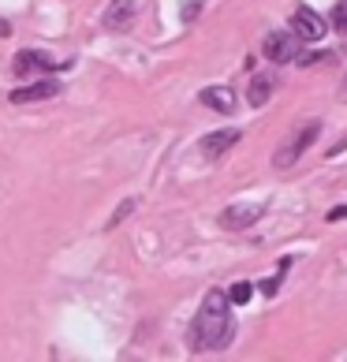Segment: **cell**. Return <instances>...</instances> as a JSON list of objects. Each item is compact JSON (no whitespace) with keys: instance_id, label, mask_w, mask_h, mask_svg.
<instances>
[{"instance_id":"8992f818","label":"cell","mask_w":347,"mask_h":362,"mask_svg":"<svg viewBox=\"0 0 347 362\" xmlns=\"http://www.w3.org/2000/svg\"><path fill=\"white\" fill-rule=\"evenodd\" d=\"M291 30H295V34L302 37V42H322L329 26H325V19L317 16L314 8L299 4V8H295V16H291Z\"/></svg>"},{"instance_id":"5bb4252c","label":"cell","mask_w":347,"mask_h":362,"mask_svg":"<svg viewBox=\"0 0 347 362\" xmlns=\"http://www.w3.org/2000/svg\"><path fill=\"white\" fill-rule=\"evenodd\" d=\"M131 209H135V198H127V202H124V206H119V209L112 213V217H109V228H116V224H119V221H124L127 213H131Z\"/></svg>"},{"instance_id":"277c9868","label":"cell","mask_w":347,"mask_h":362,"mask_svg":"<svg viewBox=\"0 0 347 362\" xmlns=\"http://www.w3.org/2000/svg\"><path fill=\"white\" fill-rule=\"evenodd\" d=\"M11 68H16L19 78H30V75H49V71L68 68V60H57L42 49H23V52H16V64H11Z\"/></svg>"},{"instance_id":"7a4b0ae2","label":"cell","mask_w":347,"mask_h":362,"mask_svg":"<svg viewBox=\"0 0 347 362\" xmlns=\"http://www.w3.org/2000/svg\"><path fill=\"white\" fill-rule=\"evenodd\" d=\"M317 135H322V119H302V124L291 131L284 142H280V150L273 153V168H291L317 142Z\"/></svg>"},{"instance_id":"3957f363","label":"cell","mask_w":347,"mask_h":362,"mask_svg":"<svg viewBox=\"0 0 347 362\" xmlns=\"http://www.w3.org/2000/svg\"><path fill=\"white\" fill-rule=\"evenodd\" d=\"M302 37L295 30H273V34H265V42H261V57L265 60H273V64H295L302 57Z\"/></svg>"},{"instance_id":"2e32d148","label":"cell","mask_w":347,"mask_h":362,"mask_svg":"<svg viewBox=\"0 0 347 362\" xmlns=\"http://www.w3.org/2000/svg\"><path fill=\"white\" fill-rule=\"evenodd\" d=\"M343 98H347V90H343Z\"/></svg>"},{"instance_id":"6da1fadb","label":"cell","mask_w":347,"mask_h":362,"mask_svg":"<svg viewBox=\"0 0 347 362\" xmlns=\"http://www.w3.org/2000/svg\"><path fill=\"white\" fill-rule=\"evenodd\" d=\"M235 337V317H232V299L213 288L202 299V310L191 321V351H224Z\"/></svg>"},{"instance_id":"9c48e42d","label":"cell","mask_w":347,"mask_h":362,"mask_svg":"<svg viewBox=\"0 0 347 362\" xmlns=\"http://www.w3.org/2000/svg\"><path fill=\"white\" fill-rule=\"evenodd\" d=\"M235 142H239V131H235V127L213 131V135H206V139H202V157H209V160H213V157H224Z\"/></svg>"},{"instance_id":"4fadbf2b","label":"cell","mask_w":347,"mask_h":362,"mask_svg":"<svg viewBox=\"0 0 347 362\" xmlns=\"http://www.w3.org/2000/svg\"><path fill=\"white\" fill-rule=\"evenodd\" d=\"M332 26H336L340 34H347V0H340V4L332 8Z\"/></svg>"},{"instance_id":"7c38bea8","label":"cell","mask_w":347,"mask_h":362,"mask_svg":"<svg viewBox=\"0 0 347 362\" xmlns=\"http://www.w3.org/2000/svg\"><path fill=\"white\" fill-rule=\"evenodd\" d=\"M250 295H254V284H250V280H239V284H232V288H228V299H232L235 306L250 303Z\"/></svg>"},{"instance_id":"ba28073f","label":"cell","mask_w":347,"mask_h":362,"mask_svg":"<svg viewBox=\"0 0 347 362\" xmlns=\"http://www.w3.org/2000/svg\"><path fill=\"white\" fill-rule=\"evenodd\" d=\"M135 16H139L135 0H112V4L105 8V26H109V30H127V26L135 23Z\"/></svg>"},{"instance_id":"8fae6325","label":"cell","mask_w":347,"mask_h":362,"mask_svg":"<svg viewBox=\"0 0 347 362\" xmlns=\"http://www.w3.org/2000/svg\"><path fill=\"white\" fill-rule=\"evenodd\" d=\"M202 105H209V109H217V112H232L235 109V93L228 86H206Z\"/></svg>"},{"instance_id":"9a60e30c","label":"cell","mask_w":347,"mask_h":362,"mask_svg":"<svg viewBox=\"0 0 347 362\" xmlns=\"http://www.w3.org/2000/svg\"><path fill=\"white\" fill-rule=\"evenodd\" d=\"M343 217H347V206H336V209H329V217H325V221H329V224H336V221H343Z\"/></svg>"},{"instance_id":"30bf717a","label":"cell","mask_w":347,"mask_h":362,"mask_svg":"<svg viewBox=\"0 0 347 362\" xmlns=\"http://www.w3.org/2000/svg\"><path fill=\"white\" fill-rule=\"evenodd\" d=\"M273 90H276L273 75H254V78H250V86H247V101L254 105V109H261V105L273 98Z\"/></svg>"},{"instance_id":"5b68a950","label":"cell","mask_w":347,"mask_h":362,"mask_svg":"<svg viewBox=\"0 0 347 362\" xmlns=\"http://www.w3.org/2000/svg\"><path fill=\"white\" fill-rule=\"evenodd\" d=\"M265 206H254V202H235L220 213V228H228V232H243V228H254L261 221Z\"/></svg>"},{"instance_id":"52a82bcc","label":"cell","mask_w":347,"mask_h":362,"mask_svg":"<svg viewBox=\"0 0 347 362\" xmlns=\"http://www.w3.org/2000/svg\"><path fill=\"white\" fill-rule=\"evenodd\" d=\"M60 93L57 78H42V83H30V86H16L11 90V105H30V101H49Z\"/></svg>"}]
</instances>
